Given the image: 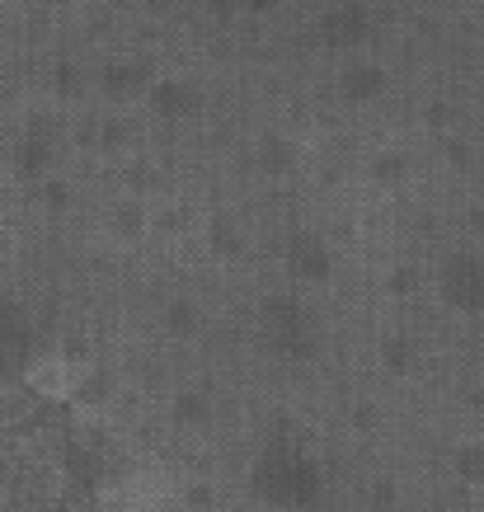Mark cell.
Wrapping results in <instances>:
<instances>
[{"label":"cell","instance_id":"6da1fadb","mask_svg":"<svg viewBox=\"0 0 484 512\" xmlns=\"http://www.w3.org/2000/svg\"><path fill=\"white\" fill-rule=\"evenodd\" d=\"M0 512H99V480L71 414L5 362H0Z\"/></svg>","mask_w":484,"mask_h":512}]
</instances>
